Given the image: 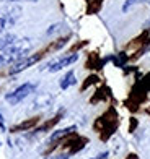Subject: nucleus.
<instances>
[{"instance_id":"10","label":"nucleus","mask_w":150,"mask_h":159,"mask_svg":"<svg viewBox=\"0 0 150 159\" xmlns=\"http://www.w3.org/2000/svg\"><path fill=\"white\" fill-rule=\"evenodd\" d=\"M51 159H67V156H64V154H62V156H56V157H51Z\"/></svg>"},{"instance_id":"6","label":"nucleus","mask_w":150,"mask_h":159,"mask_svg":"<svg viewBox=\"0 0 150 159\" xmlns=\"http://www.w3.org/2000/svg\"><path fill=\"white\" fill-rule=\"evenodd\" d=\"M15 41L17 39H15V36H13V34H7V36H3V38H0V50H5L8 46H12Z\"/></svg>"},{"instance_id":"7","label":"nucleus","mask_w":150,"mask_h":159,"mask_svg":"<svg viewBox=\"0 0 150 159\" xmlns=\"http://www.w3.org/2000/svg\"><path fill=\"white\" fill-rule=\"evenodd\" d=\"M59 120H60V117H59V115H57V117H54L52 120H49L47 124H44L42 127H39V128L36 130V132H46V130H49L51 127H54V125H56V124H57V122H59Z\"/></svg>"},{"instance_id":"3","label":"nucleus","mask_w":150,"mask_h":159,"mask_svg":"<svg viewBox=\"0 0 150 159\" xmlns=\"http://www.w3.org/2000/svg\"><path fill=\"white\" fill-rule=\"evenodd\" d=\"M77 60H78V54H70V55L64 57V59H60V60H57V62L49 65V71H52V73H54V71H59L64 67H69L70 63H74Z\"/></svg>"},{"instance_id":"1","label":"nucleus","mask_w":150,"mask_h":159,"mask_svg":"<svg viewBox=\"0 0 150 159\" xmlns=\"http://www.w3.org/2000/svg\"><path fill=\"white\" fill-rule=\"evenodd\" d=\"M33 89H34V84H33V83H25V84L18 86V88L13 91V93L7 94L5 99H7V102H8V104L17 106V104L21 102V101H23L26 96H30L31 93H33Z\"/></svg>"},{"instance_id":"5","label":"nucleus","mask_w":150,"mask_h":159,"mask_svg":"<svg viewBox=\"0 0 150 159\" xmlns=\"http://www.w3.org/2000/svg\"><path fill=\"white\" fill-rule=\"evenodd\" d=\"M72 84H75V73H74L72 70H70L69 73L62 78V81H60V88H62V89H67L69 86H72Z\"/></svg>"},{"instance_id":"4","label":"nucleus","mask_w":150,"mask_h":159,"mask_svg":"<svg viewBox=\"0 0 150 159\" xmlns=\"http://www.w3.org/2000/svg\"><path fill=\"white\" fill-rule=\"evenodd\" d=\"M38 117H34V119H30V120H25V122H21V124H18V125H15L12 128V132L13 133H17V132H25V130H30V128H33L34 125L38 124Z\"/></svg>"},{"instance_id":"9","label":"nucleus","mask_w":150,"mask_h":159,"mask_svg":"<svg viewBox=\"0 0 150 159\" xmlns=\"http://www.w3.org/2000/svg\"><path fill=\"white\" fill-rule=\"evenodd\" d=\"M5 25H7V21H5V18H0V33H2V31L5 30Z\"/></svg>"},{"instance_id":"8","label":"nucleus","mask_w":150,"mask_h":159,"mask_svg":"<svg viewBox=\"0 0 150 159\" xmlns=\"http://www.w3.org/2000/svg\"><path fill=\"white\" fill-rule=\"evenodd\" d=\"M139 2H144V0H127V2H126V3L123 5V10H124V11H127V10H129L132 5L139 3Z\"/></svg>"},{"instance_id":"12","label":"nucleus","mask_w":150,"mask_h":159,"mask_svg":"<svg viewBox=\"0 0 150 159\" xmlns=\"http://www.w3.org/2000/svg\"><path fill=\"white\" fill-rule=\"evenodd\" d=\"M148 26H150V20H147V21H145V25H144V28H148Z\"/></svg>"},{"instance_id":"2","label":"nucleus","mask_w":150,"mask_h":159,"mask_svg":"<svg viewBox=\"0 0 150 159\" xmlns=\"http://www.w3.org/2000/svg\"><path fill=\"white\" fill-rule=\"evenodd\" d=\"M41 57H42V54H36V55L28 57V59H25V60H18L17 63H13V67L10 68V73H12V75H17V73H20V71L26 70L28 67H31V65L36 63Z\"/></svg>"},{"instance_id":"11","label":"nucleus","mask_w":150,"mask_h":159,"mask_svg":"<svg viewBox=\"0 0 150 159\" xmlns=\"http://www.w3.org/2000/svg\"><path fill=\"white\" fill-rule=\"evenodd\" d=\"M127 159H137V154H129V156H127Z\"/></svg>"},{"instance_id":"13","label":"nucleus","mask_w":150,"mask_h":159,"mask_svg":"<svg viewBox=\"0 0 150 159\" xmlns=\"http://www.w3.org/2000/svg\"><path fill=\"white\" fill-rule=\"evenodd\" d=\"M144 2H145V3H150V0H144Z\"/></svg>"}]
</instances>
